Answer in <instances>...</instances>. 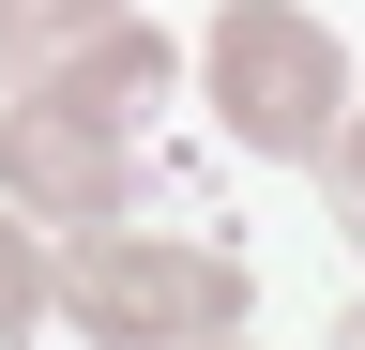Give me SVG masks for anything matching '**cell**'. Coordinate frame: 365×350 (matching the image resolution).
Here are the masks:
<instances>
[{
    "label": "cell",
    "mask_w": 365,
    "mask_h": 350,
    "mask_svg": "<svg viewBox=\"0 0 365 350\" xmlns=\"http://www.w3.org/2000/svg\"><path fill=\"white\" fill-rule=\"evenodd\" d=\"M259 304V274L228 244H182V229H122V213H91V229L46 244V320L107 335V350H198Z\"/></svg>",
    "instance_id": "obj_1"
},
{
    "label": "cell",
    "mask_w": 365,
    "mask_h": 350,
    "mask_svg": "<svg viewBox=\"0 0 365 350\" xmlns=\"http://www.w3.org/2000/svg\"><path fill=\"white\" fill-rule=\"evenodd\" d=\"M198 92L228 122V153L304 168L319 138H335V107H350V46L304 16V0H228V16L198 31Z\"/></svg>",
    "instance_id": "obj_2"
},
{
    "label": "cell",
    "mask_w": 365,
    "mask_h": 350,
    "mask_svg": "<svg viewBox=\"0 0 365 350\" xmlns=\"http://www.w3.org/2000/svg\"><path fill=\"white\" fill-rule=\"evenodd\" d=\"M31 320H46V213L0 198V350H16Z\"/></svg>",
    "instance_id": "obj_5"
},
{
    "label": "cell",
    "mask_w": 365,
    "mask_h": 350,
    "mask_svg": "<svg viewBox=\"0 0 365 350\" xmlns=\"http://www.w3.org/2000/svg\"><path fill=\"white\" fill-rule=\"evenodd\" d=\"M31 76H46L61 107H91L107 138H153V107L182 92V46L122 0V16H91V31H61V46H31Z\"/></svg>",
    "instance_id": "obj_4"
},
{
    "label": "cell",
    "mask_w": 365,
    "mask_h": 350,
    "mask_svg": "<svg viewBox=\"0 0 365 350\" xmlns=\"http://www.w3.org/2000/svg\"><path fill=\"white\" fill-rule=\"evenodd\" d=\"M91 16H122V0H0V46L31 61V46H61V31H91Z\"/></svg>",
    "instance_id": "obj_7"
},
{
    "label": "cell",
    "mask_w": 365,
    "mask_h": 350,
    "mask_svg": "<svg viewBox=\"0 0 365 350\" xmlns=\"http://www.w3.org/2000/svg\"><path fill=\"white\" fill-rule=\"evenodd\" d=\"M0 198H16V213H46V229L137 213V138H107L91 107H61L16 46H0Z\"/></svg>",
    "instance_id": "obj_3"
},
{
    "label": "cell",
    "mask_w": 365,
    "mask_h": 350,
    "mask_svg": "<svg viewBox=\"0 0 365 350\" xmlns=\"http://www.w3.org/2000/svg\"><path fill=\"white\" fill-rule=\"evenodd\" d=\"M350 335H365V304H350Z\"/></svg>",
    "instance_id": "obj_8"
},
{
    "label": "cell",
    "mask_w": 365,
    "mask_h": 350,
    "mask_svg": "<svg viewBox=\"0 0 365 350\" xmlns=\"http://www.w3.org/2000/svg\"><path fill=\"white\" fill-rule=\"evenodd\" d=\"M304 168H319V198H335V213H350V229H365V92L335 107V138H319Z\"/></svg>",
    "instance_id": "obj_6"
}]
</instances>
